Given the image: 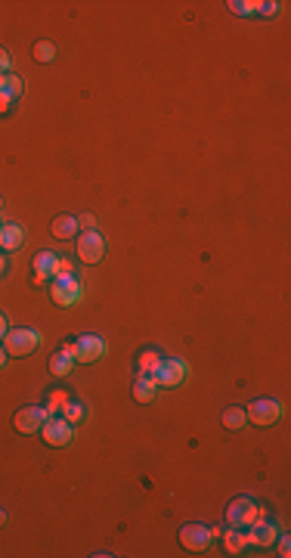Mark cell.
<instances>
[{"label": "cell", "instance_id": "9c48e42d", "mask_svg": "<svg viewBox=\"0 0 291 558\" xmlns=\"http://www.w3.org/2000/svg\"><path fill=\"white\" fill-rule=\"evenodd\" d=\"M248 422H254V425H273L276 419L282 416V403L279 400H270V397H261V400L248 403Z\"/></svg>", "mask_w": 291, "mask_h": 558}, {"label": "cell", "instance_id": "5b68a950", "mask_svg": "<svg viewBox=\"0 0 291 558\" xmlns=\"http://www.w3.org/2000/svg\"><path fill=\"white\" fill-rule=\"evenodd\" d=\"M186 363L180 360V357H171V360H161L158 363V369L152 372V375H146V378H152V384L155 388H177V384H183L186 382Z\"/></svg>", "mask_w": 291, "mask_h": 558}, {"label": "cell", "instance_id": "6da1fadb", "mask_svg": "<svg viewBox=\"0 0 291 558\" xmlns=\"http://www.w3.org/2000/svg\"><path fill=\"white\" fill-rule=\"evenodd\" d=\"M261 515H263L261 505H257V499H251V496H236L229 505H226V524L236 528V530H248Z\"/></svg>", "mask_w": 291, "mask_h": 558}, {"label": "cell", "instance_id": "3957f363", "mask_svg": "<svg viewBox=\"0 0 291 558\" xmlns=\"http://www.w3.org/2000/svg\"><path fill=\"white\" fill-rule=\"evenodd\" d=\"M217 530L208 528V524H183L180 528V546L186 549V552H208L211 543L217 540Z\"/></svg>", "mask_w": 291, "mask_h": 558}, {"label": "cell", "instance_id": "e575fe53", "mask_svg": "<svg viewBox=\"0 0 291 558\" xmlns=\"http://www.w3.org/2000/svg\"><path fill=\"white\" fill-rule=\"evenodd\" d=\"M0 227H3V223H0Z\"/></svg>", "mask_w": 291, "mask_h": 558}, {"label": "cell", "instance_id": "d6a6232c", "mask_svg": "<svg viewBox=\"0 0 291 558\" xmlns=\"http://www.w3.org/2000/svg\"><path fill=\"white\" fill-rule=\"evenodd\" d=\"M6 270V258H3V254H0V273H3Z\"/></svg>", "mask_w": 291, "mask_h": 558}, {"label": "cell", "instance_id": "d4e9b609", "mask_svg": "<svg viewBox=\"0 0 291 558\" xmlns=\"http://www.w3.org/2000/svg\"><path fill=\"white\" fill-rule=\"evenodd\" d=\"M276 549H279V558H288V555H291V543H288V537H276Z\"/></svg>", "mask_w": 291, "mask_h": 558}, {"label": "cell", "instance_id": "f1b7e54d", "mask_svg": "<svg viewBox=\"0 0 291 558\" xmlns=\"http://www.w3.org/2000/svg\"><path fill=\"white\" fill-rule=\"evenodd\" d=\"M6 112H10V96L0 93V115H6Z\"/></svg>", "mask_w": 291, "mask_h": 558}, {"label": "cell", "instance_id": "836d02e7", "mask_svg": "<svg viewBox=\"0 0 291 558\" xmlns=\"http://www.w3.org/2000/svg\"><path fill=\"white\" fill-rule=\"evenodd\" d=\"M0 208H3V198H0Z\"/></svg>", "mask_w": 291, "mask_h": 558}, {"label": "cell", "instance_id": "4fadbf2b", "mask_svg": "<svg viewBox=\"0 0 291 558\" xmlns=\"http://www.w3.org/2000/svg\"><path fill=\"white\" fill-rule=\"evenodd\" d=\"M22 242H25V230L19 223H3L0 227V248L3 252H16Z\"/></svg>", "mask_w": 291, "mask_h": 558}, {"label": "cell", "instance_id": "cb8c5ba5", "mask_svg": "<svg viewBox=\"0 0 291 558\" xmlns=\"http://www.w3.org/2000/svg\"><path fill=\"white\" fill-rule=\"evenodd\" d=\"M66 400H68V397H66V394H62V391H53V394H50V407H47V416L59 413V409H62V407H66Z\"/></svg>", "mask_w": 291, "mask_h": 558}, {"label": "cell", "instance_id": "ac0fdd59", "mask_svg": "<svg viewBox=\"0 0 291 558\" xmlns=\"http://www.w3.org/2000/svg\"><path fill=\"white\" fill-rule=\"evenodd\" d=\"M245 425H248V416H245V409H238V407L223 409V428H229V431H242Z\"/></svg>", "mask_w": 291, "mask_h": 558}, {"label": "cell", "instance_id": "8992f818", "mask_svg": "<svg viewBox=\"0 0 291 558\" xmlns=\"http://www.w3.org/2000/svg\"><path fill=\"white\" fill-rule=\"evenodd\" d=\"M50 295H53V301L59 307H75L77 301H81L84 288H81V282H77L75 273H68V277H53L50 279Z\"/></svg>", "mask_w": 291, "mask_h": 558}, {"label": "cell", "instance_id": "ba28073f", "mask_svg": "<svg viewBox=\"0 0 291 558\" xmlns=\"http://www.w3.org/2000/svg\"><path fill=\"white\" fill-rule=\"evenodd\" d=\"M47 419H50L47 409H41V407H22L16 416H12V428H16L19 434H37Z\"/></svg>", "mask_w": 291, "mask_h": 558}, {"label": "cell", "instance_id": "7402d4cb", "mask_svg": "<svg viewBox=\"0 0 291 558\" xmlns=\"http://www.w3.org/2000/svg\"><path fill=\"white\" fill-rule=\"evenodd\" d=\"M31 56H35L37 62H53L56 59V47L50 41H37L35 50H31Z\"/></svg>", "mask_w": 291, "mask_h": 558}, {"label": "cell", "instance_id": "9a60e30c", "mask_svg": "<svg viewBox=\"0 0 291 558\" xmlns=\"http://www.w3.org/2000/svg\"><path fill=\"white\" fill-rule=\"evenodd\" d=\"M50 230H53V236H56V239H75V233H77V230H81V227H77V217H72V214H62V217H56V221H53V227H50Z\"/></svg>", "mask_w": 291, "mask_h": 558}, {"label": "cell", "instance_id": "44dd1931", "mask_svg": "<svg viewBox=\"0 0 291 558\" xmlns=\"http://www.w3.org/2000/svg\"><path fill=\"white\" fill-rule=\"evenodd\" d=\"M62 413H66V422H72V425H77V422L87 419V409H84V403H81V400H66Z\"/></svg>", "mask_w": 291, "mask_h": 558}, {"label": "cell", "instance_id": "484cf974", "mask_svg": "<svg viewBox=\"0 0 291 558\" xmlns=\"http://www.w3.org/2000/svg\"><path fill=\"white\" fill-rule=\"evenodd\" d=\"M77 227H81V230H93L96 227V217L93 214H81V217H77Z\"/></svg>", "mask_w": 291, "mask_h": 558}, {"label": "cell", "instance_id": "4dcf8cb0", "mask_svg": "<svg viewBox=\"0 0 291 558\" xmlns=\"http://www.w3.org/2000/svg\"><path fill=\"white\" fill-rule=\"evenodd\" d=\"M6 357H10V354H6V351H3V348H0V369H3V363H6Z\"/></svg>", "mask_w": 291, "mask_h": 558}, {"label": "cell", "instance_id": "f546056e", "mask_svg": "<svg viewBox=\"0 0 291 558\" xmlns=\"http://www.w3.org/2000/svg\"><path fill=\"white\" fill-rule=\"evenodd\" d=\"M6 329H10V326H6V317H3V313H0V338L6 335Z\"/></svg>", "mask_w": 291, "mask_h": 558}, {"label": "cell", "instance_id": "1f68e13d", "mask_svg": "<svg viewBox=\"0 0 291 558\" xmlns=\"http://www.w3.org/2000/svg\"><path fill=\"white\" fill-rule=\"evenodd\" d=\"M3 524H6V512L0 509V528H3Z\"/></svg>", "mask_w": 291, "mask_h": 558}, {"label": "cell", "instance_id": "30bf717a", "mask_svg": "<svg viewBox=\"0 0 291 558\" xmlns=\"http://www.w3.org/2000/svg\"><path fill=\"white\" fill-rule=\"evenodd\" d=\"M72 434H75V425H72V422L56 419V416H50V419L44 422V428H41V438L47 440L50 447H66L68 440H72Z\"/></svg>", "mask_w": 291, "mask_h": 558}, {"label": "cell", "instance_id": "277c9868", "mask_svg": "<svg viewBox=\"0 0 291 558\" xmlns=\"http://www.w3.org/2000/svg\"><path fill=\"white\" fill-rule=\"evenodd\" d=\"M62 348L72 351L75 363H96L106 357V342H102L100 335H81L75 338V342H66Z\"/></svg>", "mask_w": 291, "mask_h": 558}, {"label": "cell", "instance_id": "2e32d148", "mask_svg": "<svg viewBox=\"0 0 291 558\" xmlns=\"http://www.w3.org/2000/svg\"><path fill=\"white\" fill-rule=\"evenodd\" d=\"M223 546H226V552H229V555H238L245 546H248V534H245V530L229 528V530L223 534Z\"/></svg>", "mask_w": 291, "mask_h": 558}, {"label": "cell", "instance_id": "ffe728a7", "mask_svg": "<svg viewBox=\"0 0 291 558\" xmlns=\"http://www.w3.org/2000/svg\"><path fill=\"white\" fill-rule=\"evenodd\" d=\"M0 93L10 96V100L12 96H19L22 93V78H16V75H10V72L0 75Z\"/></svg>", "mask_w": 291, "mask_h": 558}, {"label": "cell", "instance_id": "83f0119b", "mask_svg": "<svg viewBox=\"0 0 291 558\" xmlns=\"http://www.w3.org/2000/svg\"><path fill=\"white\" fill-rule=\"evenodd\" d=\"M257 12H263V16H276V12H279V3H261V10Z\"/></svg>", "mask_w": 291, "mask_h": 558}, {"label": "cell", "instance_id": "8fae6325", "mask_svg": "<svg viewBox=\"0 0 291 558\" xmlns=\"http://www.w3.org/2000/svg\"><path fill=\"white\" fill-rule=\"evenodd\" d=\"M245 534H248V543H251V546H273L276 537H279V528H276L273 521H267V518L261 515L248 530H245Z\"/></svg>", "mask_w": 291, "mask_h": 558}, {"label": "cell", "instance_id": "7a4b0ae2", "mask_svg": "<svg viewBox=\"0 0 291 558\" xmlns=\"http://www.w3.org/2000/svg\"><path fill=\"white\" fill-rule=\"evenodd\" d=\"M41 344V335L28 326H19V329H6L3 335V351L10 357H28L35 354V348Z\"/></svg>", "mask_w": 291, "mask_h": 558}, {"label": "cell", "instance_id": "e0dca14e", "mask_svg": "<svg viewBox=\"0 0 291 558\" xmlns=\"http://www.w3.org/2000/svg\"><path fill=\"white\" fill-rule=\"evenodd\" d=\"M133 400H137V403H152V400H155V384H152V378L140 375L137 382H133Z\"/></svg>", "mask_w": 291, "mask_h": 558}, {"label": "cell", "instance_id": "5bb4252c", "mask_svg": "<svg viewBox=\"0 0 291 558\" xmlns=\"http://www.w3.org/2000/svg\"><path fill=\"white\" fill-rule=\"evenodd\" d=\"M72 369H75V357H72V351L68 348H59L53 357H50V375L66 378Z\"/></svg>", "mask_w": 291, "mask_h": 558}, {"label": "cell", "instance_id": "d6986e66", "mask_svg": "<svg viewBox=\"0 0 291 558\" xmlns=\"http://www.w3.org/2000/svg\"><path fill=\"white\" fill-rule=\"evenodd\" d=\"M158 363H161L158 351H143V354H140V360H137V372H140V375H152V372L158 369Z\"/></svg>", "mask_w": 291, "mask_h": 558}, {"label": "cell", "instance_id": "4316f807", "mask_svg": "<svg viewBox=\"0 0 291 558\" xmlns=\"http://www.w3.org/2000/svg\"><path fill=\"white\" fill-rule=\"evenodd\" d=\"M6 72H10V53L0 47V75H6Z\"/></svg>", "mask_w": 291, "mask_h": 558}, {"label": "cell", "instance_id": "52a82bcc", "mask_svg": "<svg viewBox=\"0 0 291 558\" xmlns=\"http://www.w3.org/2000/svg\"><path fill=\"white\" fill-rule=\"evenodd\" d=\"M77 258H81L84 264H100V261L106 258V239H102L100 233H93V230L81 233L77 236Z\"/></svg>", "mask_w": 291, "mask_h": 558}, {"label": "cell", "instance_id": "603a6c76", "mask_svg": "<svg viewBox=\"0 0 291 558\" xmlns=\"http://www.w3.org/2000/svg\"><path fill=\"white\" fill-rule=\"evenodd\" d=\"M229 10L236 12V16H251V12H257V10H261V3H254V0H251V3H242V0H232V3H229Z\"/></svg>", "mask_w": 291, "mask_h": 558}, {"label": "cell", "instance_id": "7c38bea8", "mask_svg": "<svg viewBox=\"0 0 291 558\" xmlns=\"http://www.w3.org/2000/svg\"><path fill=\"white\" fill-rule=\"evenodd\" d=\"M56 273H59V254L56 252H41L37 254L35 258V282H41L44 286V282H50Z\"/></svg>", "mask_w": 291, "mask_h": 558}]
</instances>
